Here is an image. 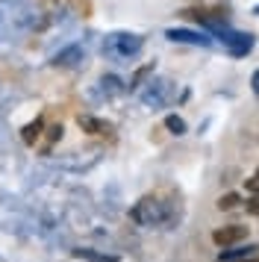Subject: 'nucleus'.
<instances>
[{
	"label": "nucleus",
	"mask_w": 259,
	"mask_h": 262,
	"mask_svg": "<svg viewBox=\"0 0 259 262\" xmlns=\"http://www.w3.org/2000/svg\"><path fill=\"white\" fill-rule=\"evenodd\" d=\"M141 48H144V36L139 33H109L103 38V56L112 62H127L133 56H139Z\"/></svg>",
	"instance_id": "nucleus-1"
},
{
	"label": "nucleus",
	"mask_w": 259,
	"mask_h": 262,
	"mask_svg": "<svg viewBox=\"0 0 259 262\" xmlns=\"http://www.w3.org/2000/svg\"><path fill=\"white\" fill-rule=\"evenodd\" d=\"M174 97H177V85H174L171 77H156V74H153L150 80L139 89V100L150 109L168 106V103H174Z\"/></svg>",
	"instance_id": "nucleus-3"
},
{
	"label": "nucleus",
	"mask_w": 259,
	"mask_h": 262,
	"mask_svg": "<svg viewBox=\"0 0 259 262\" xmlns=\"http://www.w3.org/2000/svg\"><path fill=\"white\" fill-rule=\"evenodd\" d=\"M74 256L82 262H118L115 253H103V250H94V248H80L74 250Z\"/></svg>",
	"instance_id": "nucleus-10"
},
{
	"label": "nucleus",
	"mask_w": 259,
	"mask_h": 262,
	"mask_svg": "<svg viewBox=\"0 0 259 262\" xmlns=\"http://www.w3.org/2000/svg\"><path fill=\"white\" fill-rule=\"evenodd\" d=\"M245 183H247V191H250V194H259V168L245 180Z\"/></svg>",
	"instance_id": "nucleus-16"
},
{
	"label": "nucleus",
	"mask_w": 259,
	"mask_h": 262,
	"mask_svg": "<svg viewBox=\"0 0 259 262\" xmlns=\"http://www.w3.org/2000/svg\"><path fill=\"white\" fill-rule=\"evenodd\" d=\"M82 56H85V50H82L80 45H71V48L59 50L56 56H53V65H59V68H71V65L82 62Z\"/></svg>",
	"instance_id": "nucleus-7"
},
{
	"label": "nucleus",
	"mask_w": 259,
	"mask_h": 262,
	"mask_svg": "<svg viewBox=\"0 0 259 262\" xmlns=\"http://www.w3.org/2000/svg\"><path fill=\"white\" fill-rule=\"evenodd\" d=\"M130 218L139 227H159L165 221H171V209L168 203H162L156 194H144L136 201V206L130 209Z\"/></svg>",
	"instance_id": "nucleus-2"
},
{
	"label": "nucleus",
	"mask_w": 259,
	"mask_h": 262,
	"mask_svg": "<svg viewBox=\"0 0 259 262\" xmlns=\"http://www.w3.org/2000/svg\"><path fill=\"white\" fill-rule=\"evenodd\" d=\"M147 77H153V62H150V65H144V68H139V71L130 77V92H139Z\"/></svg>",
	"instance_id": "nucleus-13"
},
{
	"label": "nucleus",
	"mask_w": 259,
	"mask_h": 262,
	"mask_svg": "<svg viewBox=\"0 0 259 262\" xmlns=\"http://www.w3.org/2000/svg\"><path fill=\"white\" fill-rule=\"evenodd\" d=\"M247 233H250V227H245V224H227V227H218V230L212 233V242H215L218 248H230V245L245 242Z\"/></svg>",
	"instance_id": "nucleus-5"
},
{
	"label": "nucleus",
	"mask_w": 259,
	"mask_h": 262,
	"mask_svg": "<svg viewBox=\"0 0 259 262\" xmlns=\"http://www.w3.org/2000/svg\"><path fill=\"white\" fill-rule=\"evenodd\" d=\"M100 92H103L106 97L121 95V92H124V83L118 80L115 74H103V77H100Z\"/></svg>",
	"instance_id": "nucleus-11"
},
{
	"label": "nucleus",
	"mask_w": 259,
	"mask_h": 262,
	"mask_svg": "<svg viewBox=\"0 0 259 262\" xmlns=\"http://www.w3.org/2000/svg\"><path fill=\"white\" fill-rule=\"evenodd\" d=\"M256 245H239V248H233V250H221V256H218V259L221 262H242V259H250V256H253V253H256Z\"/></svg>",
	"instance_id": "nucleus-9"
},
{
	"label": "nucleus",
	"mask_w": 259,
	"mask_h": 262,
	"mask_svg": "<svg viewBox=\"0 0 259 262\" xmlns=\"http://www.w3.org/2000/svg\"><path fill=\"white\" fill-rule=\"evenodd\" d=\"M247 212H259V198H256V194L247 201Z\"/></svg>",
	"instance_id": "nucleus-18"
},
{
	"label": "nucleus",
	"mask_w": 259,
	"mask_h": 262,
	"mask_svg": "<svg viewBox=\"0 0 259 262\" xmlns=\"http://www.w3.org/2000/svg\"><path fill=\"white\" fill-rule=\"evenodd\" d=\"M77 124L82 127V133H89V136H109L112 133V124L103 118H97V115H80Z\"/></svg>",
	"instance_id": "nucleus-6"
},
{
	"label": "nucleus",
	"mask_w": 259,
	"mask_h": 262,
	"mask_svg": "<svg viewBox=\"0 0 259 262\" xmlns=\"http://www.w3.org/2000/svg\"><path fill=\"white\" fill-rule=\"evenodd\" d=\"M165 38L168 41H174V45H191V48H215V41H212L209 33H203V30H188V27H168L165 30Z\"/></svg>",
	"instance_id": "nucleus-4"
},
{
	"label": "nucleus",
	"mask_w": 259,
	"mask_h": 262,
	"mask_svg": "<svg viewBox=\"0 0 259 262\" xmlns=\"http://www.w3.org/2000/svg\"><path fill=\"white\" fill-rule=\"evenodd\" d=\"M47 133H50V136H47V142H45V150H50V144L56 142V139H62V124H53Z\"/></svg>",
	"instance_id": "nucleus-15"
},
{
	"label": "nucleus",
	"mask_w": 259,
	"mask_h": 262,
	"mask_svg": "<svg viewBox=\"0 0 259 262\" xmlns=\"http://www.w3.org/2000/svg\"><path fill=\"white\" fill-rule=\"evenodd\" d=\"M41 133H45V118H35L21 130V142L27 144V147H35V142L41 139Z\"/></svg>",
	"instance_id": "nucleus-8"
},
{
	"label": "nucleus",
	"mask_w": 259,
	"mask_h": 262,
	"mask_svg": "<svg viewBox=\"0 0 259 262\" xmlns=\"http://www.w3.org/2000/svg\"><path fill=\"white\" fill-rule=\"evenodd\" d=\"M239 203H242V194L227 191V194H221V198H218V209H221V212H227V209H235Z\"/></svg>",
	"instance_id": "nucleus-14"
},
{
	"label": "nucleus",
	"mask_w": 259,
	"mask_h": 262,
	"mask_svg": "<svg viewBox=\"0 0 259 262\" xmlns=\"http://www.w3.org/2000/svg\"><path fill=\"white\" fill-rule=\"evenodd\" d=\"M165 130L171 133V136H186L188 124L180 118V115H165Z\"/></svg>",
	"instance_id": "nucleus-12"
},
{
	"label": "nucleus",
	"mask_w": 259,
	"mask_h": 262,
	"mask_svg": "<svg viewBox=\"0 0 259 262\" xmlns=\"http://www.w3.org/2000/svg\"><path fill=\"white\" fill-rule=\"evenodd\" d=\"M250 92H253V97H259V68L250 74Z\"/></svg>",
	"instance_id": "nucleus-17"
},
{
	"label": "nucleus",
	"mask_w": 259,
	"mask_h": 262,
	"mask_svg": "<svg viewBox=\"0 0 259 262\" xmlns=\"http://www.w3.org/2000/svg\"><path fill=\"white\" fill-rule=\"evenodd\" d=\"M191 3H203V0H191Z\"/></svg>",
	"instance_id": "nucleus-19"
}]
</instances>
